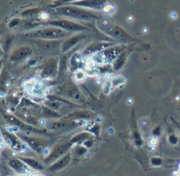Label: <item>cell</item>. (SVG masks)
Segmentation results:
<instances>
[{
    "label": "cell",
    "instance_id": "4",
    "mask_svg": "<svg viewBox=\"0 0 180 176\" xmlns=\"http://www.w3.org/2000/svg\"><path fill=\"white\" fill-rule=\"evenodd\" d=\"M32 54V49L28 47H22L19 48H17L16 50L12 53L10 56V60L13 62H17L20 60L26 59V57Z\"/></svg>",
    "mask_w": 180,
    "mask_h": 176
},
{
    "label": "cell",
    "instance_id": "19",
    "mask_svg": "<svg viewBox=\"0 0 180 176\" xmlns=\"http://www.w3.org/2000/svg\"><path fill=\"white\" fill-rule=\"evenodd\" d=\"M177 13H175V12H172V13H171V18H177Z\"/></svg>",
    "mask_w": 180,
    "mask_h": 176
},
{
    "label": "cell",
    "instance_id": "16",
    "mask_svg": "<svg viewBox=\"0 0 180 176\" xmlns=\"http://www.w3.org/2000/svg\"><path fill=\"white\" fill-rule=\"evenodd\" d=\"M125 63V53H123L120 56L118 57V59L114 61L113 63V68L114 69H120Z\"/></svg>",
    "mask_w": 180,
    "mask_h": 176
},
{
    "label": "cell",
    "instance_id": "15",
    "mask_svg": "<svg viewBox=\"0 0 180 176\" xmlns=\"http://www.w3.org/2000/svg\"><path fill=\"white\" fill-rule=\"evenodd\" d=\"M22 160L26 164H27L28 166H31L32 168H36V169H42V167L35 159H28V158H22Z\"/></svg>",
    "mask_w": 180,
    "mask_h": 176
},
{
    "label": "cell",
    "instance_id": "2",
    "mask_svg": "<svg viewBox=\"0 0 180 176\" xmlns=\"http://www.w3.org/2000/svg\"><path fill=\"white\" fill-rule=\"evenodd\" d=\"M26 90L28 93L35 96H42L45 95L46 89L41 82H38L36 80L29 81L27 82V88Z\"/></svg>",
    "mask_w": 180,
    "mask_h": 176
},
{
    "label": "cell",
    "instance_id": "9",
    "mask_svg": "<svg viewBox=\"0 0 180 176\" xmlns=\"http://www.w3.org/2000/svg\"><path fill=\"white\" fill-rule=\"evenodd\" d=\"M69 146V144H61L59 146H56V148L53 150L50 156H49V159H48V160L50 161V160H54V159L59 158L61 155L63 154L64 152H66V151L68 150Z\"/></svg>",
    "mask_w": 180,
    "mask_h": 176
},
{
    "label": "cell",
    "instance_id": "12",
    "mask_svg": "<svg viewBox=\"0 0 180 176\" xmlns=\"http://www.w3.org/2000/svg\"><path fill=\"white\" fill-rule=\"evenodd\" d=\"M69 160H70V155L68 154L67 156H65L64 158H63V159H61L59 161H57L53 167L51 168V170L53 171H56V170H59L61 168H64L65 166H67L68 163L69 162Z\"/></svg>",
    "mask_w": 180,
    "mask_h": 176
},
{
    "label": "cell",
    "instance_id": "13",
    "mask_svg": "<svg viewBox=\"0 0 180 176\" xmlns=\"http://www.w3.org/2000/svg\"><path fill=\"white\" fill-rule=\"evenodd\" d=\"M80 38H81V37H78V36H77V37H74L72 39L66 40L64 43H63V51L66 52L69 50V49H71V48L80 40Z\"/></svg>",
    "mask_w": 180,
    "mask_h": 176
},
{
    "label": "cell",
    "instance_id": "3",
    "mask_svg": "<svg viewBox=\"0 0 180 176\" xmlns=\"http://www.w3.org/2000/svg\"><path fill=\"white\" fill-rule=\"evenodd\" d=\"M123 48L124 47L116 46V47H109L102 53H100V54L103 58L104 63H108V62H111L113 60H115L116 58L119 56L120 53L123 51Z\"/></svg>",
    "mask_w": 180,
    "mask_h": 176
},
{
    "label": "cell",
    "instance_id": "6",
    "mask_svg": "<svg viewBox=\"0 0 180 176\" xmlns=\"http://www.w3.org/2000/svg\"><path fill=\"white\" fill-rule=\"evenodd\" d=\"M34 36L38 38H42V39H56V38L63 37L64 34L63 32L58 30H44L37 32L34 34Z\"/></svg>",
    "mask_w": 180,
    "mask_h": 176
},
{
    "label": "cell",
    "instance_id": "8",
    "mask_svg": "<svg viewBox=\"0 0 180 176\" xmlns=\"http://www.w3.org/2000/svg\"><path fill=\"white\" fill-rule=\"evenodd\" d=\"M56 71V60L55 59L51 60L47 63L42 70L41 76L43 78H49L55 75Z\"/></svg>",
    "mask_w": 180,
    "mask_h": 176
},
{
    "label": "cell",
    "instance_id": "14",
    "mask_svg": "<svg viewBox=\"0 0 180 176\" xmlns=\"http://www.w3.org/2000/svg\"><path fill=\"white\" fill-rule=\"evenodd\" d=\"M126 82V79H125L124 76L122 75H117L115 77L112 79V88H116V87L120 86L121 84H123L124 82Z\"/></svg>",
    "mask_w": 180,
    "mask_h": 176
},
{
    "label": "cell",
    "instance_id": "7",
    "mask_svg": "<svg viewBox=\"0 0 180 176\" xmlns=\"http://www.w3.org/2000/svg\"><path fill=\"white\" fill-rule=\"evenodd\" d=\"M20 137H21L23 141H25L27 145H29L31 147H33L36 152L42 153L44 144H43V142L41 140H40L38 138H35V137H26V136H24V135H21Z\"/></svg>",
    "mask_w": 180,
    "mask_h": 176
},
{
    "label": "cell",
    "instance_id": "5",
    "mask_svg": "<svg viewBox=\"0 0 180 176\" xmlns=\"http://www.w3.org/2000/svg\"><path fill=\"white\" fill-rule=\"evenodd\" d=\"M9 165L13 170H15L19 173H27L29 172L28 168L26 167V165L22 159L20 160L16 158H12L9 160Z\"/></svg>",
    "mask_w": 180,
    "mask_h": 176
},
{
    "label": "cell",
    "instance_id": "11",
    "mask_svg": "<svg viewBox=\"0 0 180 176\" xmlns=\"http://www.w3.org/2000/svg\"><path fill=\"white\" fill-rule=\"evenodd\" d=\"M74 125L71 123H66V122H57V123H53L48 126V129L52 131H65L69 128L73 127Z\"/></svg>",
    "mask_w": 180,
    "mask_h": 176
},
{
    "label": "cell",
    "instance_id": "1",
    "mask_svg": "<svg viewBox=\"0 0 180 176\" xmlns=\"http://www.w3.org/2000/svg\"><path fill=\"white\" fill-rule=\"evenodd\" d=\"M1 136L3 137L4 143L9 147L13 148L15 151H23L26 148L25 144H22L20 139L13 133L6 129H1Z\"/></svg>",
    "mask_w": 180,
    "mask_h": 176
},
{
    "label": "cell",
    "instance_id": "24",
    "mask_svg": "<svg viewBox=\"0 0 180 176\" xmlns=\"http://www.w3.org/2000/svg\"><path fill=\"white\" fill-rule=\"evenodd\" d=\"M0 35H1V33H0Z\"/></svg>",
    "mask_w": 180,
    "mask_h": 176
},
{
    "label": "cell",
    "instance_id": "20",
    "mask_svg": "<svg viewBox=\"0 0 180 176\" xmlns=\"http://www.w3.org/2000/svg\"><path fill=\"white\" fill-rule=\"evenodd\" d=\"M3 66H4V60H0V74L2 72V69H3Z\"/></svg>",
    "mask_w": 180,
    "mask_h": 176
},
{
    "label": "cell",
    "instance_id": "23",
    "mask_svg": "<svg viewBox=\"0 0 180 176\" xmlns=\"http://www.w3.org/2000/svg\"><path fill=\"white\" fill-rule=\"evenodd\" d=\"M0 137H1V131H0Z\"/></svg>",
    "mask_w": 180,
    "mask_h": 176
},
{
    "label": "cell",
    "instance_id": "10",
    "mask_svg": "<svg viewBox=\"0 0 180 176\" xmlns=\"http://www.w3.org/2000/svg\"><path fill=\"white\" fill-rule=\"evenodd\" d=\"M109 46L107 43H95L91 46H89L85 48V50L83 52L84 54H97L98 52L102 50L104 48Z\"/></svg>",
    "mask_w": 180,
    "mask_h": 176
},
{
    "label": "cell",
    "instance_id": "21",
    "mask_svg": "<svg viewBox=\"0 0 180 176\" xmlns=\"http://www.w3.org/2000/svg\"><path fill=\"white\" fill-rule=\"evenodd\" d=\"M41 18H42V19H47V13H42V14H41Z\"/></svg>",
    "mask_w": 180,
    "mask_h": 176
},
{
    "label": "cell",
    "instance_id": "17",
    "mask_svg": "<svg viewBox=\"0 0 180 176\" xmlns=\"http://www.w3.org/2000/svg\"><path fill=\"white\" fill-rule=\"evenodd\" d=\"M112 88V82H106V83H105V85H104V93L105 94L108 95L109 93H110V91H111Z\"/></svg>",
    "mask_w": 180,
    "mask_h": 176
},
{
    "label": "cell",
    "instance_id": "18",
    "mask_svg": "<svg viewBox=\"0 0 180 176\" xmlns=\"http://www.w3.org/2000/svg\"><path fill=\"white\" fill-rule=\"evenodd\" d=\"M4 55V47L2 45V41L0 39V60H2V57Z\"/></svg>",
    "mask_w": 180,
    "mask_h": 176
},
{
    "label": "cell",
    "instance_id": "22",
    "mask_svg": "<svg viewBox=\"0 0 180 176\" xmlns=\"http://www.w3.org/2000/svg\"><path fill=\"white\" fill-rule=\"evenodd\" d=\"M174 176H180V168H179V170L177 171V172L174 174Z\"/></svg>",
    "mask_w": 180,
    "mask_h": 176
}]
</instances>
